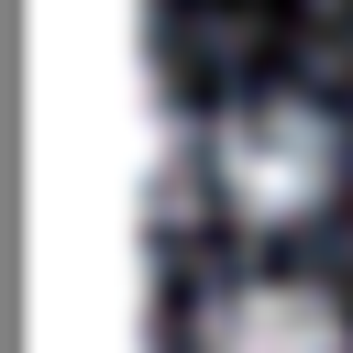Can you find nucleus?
<instances>
[{
	"label": "nucleus",
	"mask_w": 353,
	"mask_h": 353,
	"mask_svg": "<svg viewBox=\"0 0 353 353\" xmlns=\"http://www.w3.org/2000/svg\"><path fill=\"white\" fill-rule=\"evenodd\" d=\"M210 176H221V199L243 210V221H309L320 199H331V176H342V132H331V110H309V99H243L221 132H210Z\"/></svg>",
	"instance_id": "obj_1"
},
{
	"label": "nucleus",
	"mask_w": 353,
	"mask_h": 353,
	"mask_svg": "<svg viewBox=\"0 0 353 353\" xmlns=\"http://www.w3.org/2000/svg\"><path fill=\"white\" fill-rule=\"evenodd\" d=\"M199 353H353V331H342V309L320 287L254 276V287H232V298L199 309Z\"/></svg>",
	"instance_id": "obj_2"
}]
</instances>
